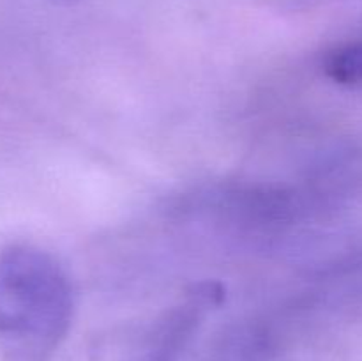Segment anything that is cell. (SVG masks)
<instances>
[{"mask_svg": "<svg viewBox=\"0 0 362 361\" xmlns=\"http://www.w3.org/2000/svg\"><path fill=\"white\" fill-rule=\"evenodd\" d=\"M74 311L62 265L41 248L0 251V349L4 361H48L67 335Z\"/></svg>", "mask_w": 362, "mask_h": 361, "instance_id": "6da1fadb", "label": "cell"}, {"mask_svg": "<svg viewBox=\"0 0 362 361\" xmlns=\"http://www.w3.org/2000/svg\"><path fill=\"white\" fill-rule=\"evenodd\" d=\"M325 74L336 84L356 85L362 81V41L350 42L329 53L324 64Z\"/></svg>", "mask_w": 362, "mask_h": 361, "instance_id": "7a4b0ae2", "label": "cell"}]
</instances>
